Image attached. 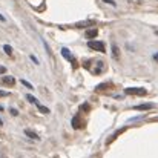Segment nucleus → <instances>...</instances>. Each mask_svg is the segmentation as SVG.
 <instances>
[{
    "mask_svg": "<svg viewBox=\"0 0 158 158\" xmlns=\"http://www.w3.org/2000/svg\"><path fill=\"white\" fill-rule=\"evenodd\" d=\"M124 94L126 95H138V97H143L146 95V89L144 88H126L124 89Z\"/></svg>",
    "mask_w": 158,
    "mask_h": 158,
    "instance_id": "f257e3e1",
    "label": "nucleus"
},
{
    "mask_svg": "<svg viewBox=\"0 0 158 158\" xmlns=\"http://www.w3.org/2000/svg\"><path fill=\"white\" fill-rule=\"evenodd\" d=\"M72 127L74 129H81V127H85V124H86V121L83 120V117L80 115V114H77V115H74V118H72Z\"/></svg>",
    "mask_w": 158,
    "mask_h": 158,
    "instance_id": "f03ea898",
    "label": "nucleus"
},
{
    "mask_svg": "<svg viewBox=\"0 0 158 158\" xmlns=\"http://www.w3.org/2000/svg\"><path fill=\"white\" fill-rule=\"evenodd\" d=\"M88 46L91 48V49H94V51H98V52H105V43L103 42H95V40H91L89 43H88Z\"/></svg>",
    "mask_w": 158,
    "mask_h": 158,
    "instance_id": "7ed1b4c3",
    "label": "nucleus"
},
{
    "mask_svg": "<svg viewBox=\"0 0 158 158\" xmlns=\"http://www.w3.org/2000/svg\"><path fill=\"white\" fill-rule=\"evenodd\" d=\"M61 55H63L66 60H69V61L72 63V66H74V68L77 66V64H75V60H74V57H72V54H71V51H69L68 48H63V49H61Z\"/></svg>",
    "mask_w": 158,
    "mask_h": 158,
    "instance_id": "20e7f679",
    "label": "nucleus"
},
{
    "mask_svg": "<svg viewBox=\"0 0 158 158\" xmlns=\"http://www.w3.org/2000/svg\"><path fill=\"white\" fill-rule=\"evenodd\" d=\"M3 86H8V88H11V86H14L15 85V78L14 77H9V75H6V77H3L2 78V81H0Z\"/></svg>",
    "mask_w": 158,
    "mask_h": 158,
    "instance_id": "39448f33",
    "label": "nucleus"
},
{
    "mask_svg": "<svg viewBox=\"0 0 158 158\" xmlns=\"http://www.w3.org/2000/svg\"><path fill=\"white\" fill-rule=\"evenodd\" d=\"M110 88H112V83L106 81V83H102V85H98V86L95 88V91H97V92H103V91H107V89H110Z\"/></svg>",
    "mask_w": 158,
    "mask_h": 158,
    "instance_id": "423d86ee",
    "label": "nucleus"
},
{
    "mask_svg": "<svg viewBox=\"0 0 158 158\" xmlns=\"http://www.w3.org/2000/svg\"><path fill=\"white\" fill-rule=\"evenodd\" d=\"M154 105L152 103H146V105H140V106H134L132 109H137V110H148V109H152Z\"/></svg>",
    "mask_w": 158,
    "mask_h": 158,
    "instance_id": "0eeeda50",
    "label": "nucleus"
},
{
    "mask_svg": "<svg viewBox=\"0 0 158 158\" xmlns=\"http://www.w3.org/2000/svg\"><path fill=\"white\" fill-rule=\"evenodd\" d=\"M97 34H98V31L94 28V29H88L86 31V37L88 39H94V37H97Z\"/></svg>",
    "mask_w": 158,
    "mask_h": 158,
    "instance_id": "6e6552de",
    "label": "nucleus"
},
{
    "mask_svg": "<svg viewBox=\"0 0 158 158\" xmlns=\"http://www.w3.org/2000/svg\"><path fill=\"white\" fill-rule=\"evenodd\" d=\"M124 131H126V127H123V129H120V131H117V134H115V135H112V137H110V138L107 140V144H110V143H112V141H114V140H115V138H117V137L120 135V134H123Z\"/></svg>",
    "mask_w": 158,
    "mask_h": 158,
    "instance_id": "1a4fd4ad",
    "label": "nucleus"
},
{
    "mask_svg": "<svg viewBox=\"0 0 158 158\" xmlns=\"http://www.w3.org/2000/svg\"><path fill=\"white\" fill-rule=\"evenodd\" d=\"M35 106H37V109L40 110V112H43V114H49V109L46 107V106H43V105H40L39 102L35 103Z\"/></svg>",
    "mask_w": 158,
    "mask_h": 158,
    "instance_id": "9d476101",
    "label": "nucleus"
},
{
    "mask_svg": "<svg viewBox=\"0 0 158 158\" xmlns=\"http://www.w3.org/2000/svg\"><path fill=\"white\" fill-rule=\"evenodd\" d=\"M25 134H26L29 138H32V140H39V135H37V134H34L32 131H25Z\"/></svg>",
    "mask_w": 158,
    "mask_h": 158,
    "instance_id": "9b49d317",
    "label": "nucleus"
},
{
    "mask_svg": "<svg viewBox=\"0 0 158 158\" xmlns=\"http://www.w3.org/2000/svg\"><path fill=\"white\" fill-rule=\"evenodd\" d=\"M3 49H5V52L8 54V55H11V54H12V48H11L9 45H5V46H3Z\"/></svg>",
    "mask_w": 158,
    "mask_h": 158,
    "instance_id": "f8f14e48",
    "label": "nucleus"
},
{
    "mask_svg": "<svg viewBox=\"0 0 158 158\" xmlns=\"http://www.w3.org/2000/svg\"><path fill=\"white\" fill-rule=\"evenodd\" d=\"M26 100H28V102H29V103H34V105H35V103H37V100H35V98H34V97H32V95H26Z\"/></svg>",
    "mask_w": 158,
    "mask_h": 158,
    "instance_id": "ddd939ff",
    "label": "nucleus"
},
{
    "mask_svg": "<svg viewBox=\"0 0 158 158\" xmlns=\"http://www.w3.org/2000/svg\"><path fill=\"white\" fill-rule=\"evenodd\" d=\"M112 52H114V55H115V58H118L120 54H118V48H117V46H112Z\"/></svg>",
    "mask_w": 158,
    "mask_h": 158,
    "instance_id": "4468645a",
    "label": "nucleus"
},
{
    "mask_svg": "<svg viewBox=\"0 0 158 158\" xmlns=\"http://www.w3.org/2000/svg\"><path fill=\"white\" fill-rule=\"evenodd\" d=\"M20 83H22V85H25V86H28V88H29V89H32V85H31V83H28V81H26V80H22V81H20Z\"/></svg>",
    "mask_w": 158,
    "mask_h": 158,
    "instance_id": "2eb2a0df",
    "label": "nucleus"
},
{
    "mask_svg": "<svg viewBox=\"0 0 158 158\" xmlns=\"http://www.w3.org/2000/svg\"><path fill=\"white\" fill-rule=\"evenodd\" d=\"M81 110H85V112H88V110H89V106L86 105V103H85V105H81Z\"/></svg>",
    "mask_w": 158,
    "mask_h": 158,
    "instance_id": "dca6fc26",
    "label": "nucleus"
},
{
    "mask_svg": "<svg viewBox=\"0 0 158 158\" xmlns=\"http://www.w3.org/2000/svg\"><path fill=\"white\" fill-rule=\"evenodd\" d=\"M9 94L6 92V91H0V97H8Z\"/></svg>",
    "mask_w": 158,
    "mask_h": 158,
    "instance_id": "f3484780",
    "label": "nucleus"
},
{
    "mask_svg": "<svg viewBox=\"0 0 158 158\" xmlns=\"http://www.w3.org/2000/svg\"><path fill=\"white\" fill-rule=\"evenodd\" d=\"M6 72V68L5 66H0V74H5Z\"/></svg>",
    "mask_w": 158,
    "mask_h": 158,
    "instance_id": "a211bd4d",
    "label": "nucleus"
},
{
    "mask_svg": "<svg viewBox=\"0 0 158 158\" xmlns=\"http://www.w3.org/2000/svg\"><path fill=\"white\" fill-rule=\"evenodd\" d=\"M103 2H106V3H109V5H114V6H115V2H114V0H103Z\"/></svg>",
    "mask_w": 158,
    "mask_h": 158,
    "instance_id": "6ab92c4d",
    "label": "nucleus"
},
{
    "mask_svg": "<svg viewBox=\"0 0 158 158\" xmlns=\"http://www.w3.org/2000/svg\"><path fill=\"white\" fill-rule=\"evenodd\" d=\"M17 114H19V112H17L15 109H11V115H17Z\"/></svg>",
    "mask_w": 158,
    "mask_h": 158,
    "instance_id": "aec40b11",
    "label": "nucleus"
},
{
    "mask_svg": "<svg viewBox=\"0 0 158 158\" xmlns=\"http://www.w3.org/2000/svg\"><path fill=\"white\" fill-rule=\"evenodd\" d=\"M0 20H2V22H5V17H3V15H0Z\"/></svg>",
    "mask_w": 158,
    "mask_h": 158,
    "instance_id": "412c9836",
    "label": "nucleus"
},
{
    "mask_svg": "<svg viewBox=\"0 0 158 158\" xmlns=\"http://www.w3.org/2000/svg\"><path fill=\"white\" fill-rule=\"evenodd\" d=\"M155 60H158V54H155Z\"/></svg>",
    "mask_w": 158,
    "mask_h": 158,
    "instance_id": "4be33fe9",
    "label": "nucleus"
},
{
    "mask_svg": "<svg viewBox=\"0 0 158 158\" xmlns=\"http://www.w3.org/2000/svg\"><path fill=\"white\" fill-rule=\"evenodd\" d=\"M2 124H3V121H2V120H0V126H2Z\"/></svg>",
    "mask_w": 158,
    "mask_h": 158,
    "instance_id": "5701e85b",
    "label": "nucleus"
},
{
    "mask_svg": "<svg viewBox=\"0 0 158 158\" xmlns=\"http://www.w3.org/2000/svg\"><path fill=\"white\" fill-rule=\"evenodd\" d=\"M157 34H158V32H157Z\"/></svg>",
    "mask_w": 158,
    "mask_h": 158,
    "instance_id": "b1692460",
    "label": "nucleus"
}]
</instances>
